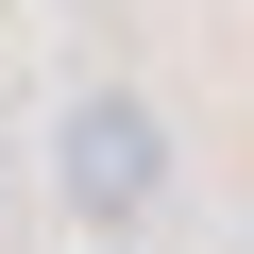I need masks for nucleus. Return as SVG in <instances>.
Here are the masks:
<instances>
[{
  "label": "nucleus",
  "mask_w": 254,
  "mask_h": 254,
  "mask_svg": "<svg viewBox=\"0 0 254 254\" xmlns=\"http://www.w3.org/2000/svg\"><path fill=\"white\" fill-rule=\"evenodd\" d=\"M51 187H68V220L136 237V220H153V187H170V119H153L136 85H85V102L51 119Z\"/></svg>",
  "instance_id": "nucleus-1"
}]
</instances>
